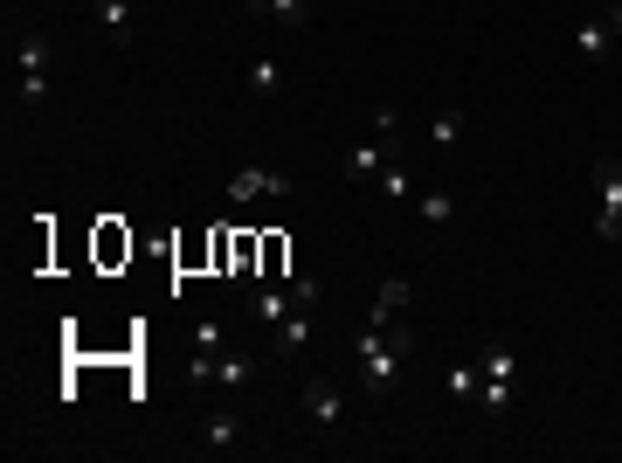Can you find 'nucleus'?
Segmentation results:
<instances>
[{"label":"nucleus","instance_id":"obj_6","mask_svg":"<svg viewBox=\"0 0 622 463\" xmlns=\"http://www.w3.org/2000/svg\"><path fill=\"white\" fill-rule=\"evenodd\" d=\"M387 166H395V139H360L353 152H346V180H380Z\"/></svg>","mask_w":622,"mask_h":463},{"label":"nucleus","instance_id":"obj_8","mask_svg":"<svg viewBox=\"0 0 622 463\" xmlns=\"http://www.w3.org/2000/svg\"><path fill=\"white\" fill-rule=\"evenodd\" d=\"M283 194H291V180H283V173H236V180H228V201H283Z\"/></svg>","mask_w":622,"mask_h":463},{"label":"nucleus","instance_id":"obj_17","mask_svg":"<svg viewBox=\"0 0 622 463\" xmlns=\"http://www.w3.org/2000/svg\"><path fill=\"white\" fill-rule=\"evenodd\" d=\"M249 304H256V319H264V325H270V332H277V325H283V319H291V291H256V298H249Z\"/></svg>","mask_w":622,"mask_h":463},{"label":"nucleus","instance_id":"obj_20","mask_svg":"<svg viewBox=\"0 0 622 463\" xmlns=\"http://www.w3.org/2000/svg\"><path fill=\"white\" fill-rule=\"evenodd\" d=\"M429 139H436V146H457V139H463V111H436Z\"/></svg>","mask_w":622,"mask_h":463},{"label":"nucleus","instance_id":"obj_12","mask_svg":"<svg viewBox=\"0 0 622 463\" xmlns=\"http://www.w3.org/2000/svg\"><path fill=\"white\" fill-rule=\"evenodd\" d=\"M408 298H415V284H408V277H387V284H380V298H374V325H395L401 312H408Z\"/></svg>","mask_w":622,"mask_h":463},{"label":"nucleus","instance_id":"obj_22","mask_svg":"<svg viewBox=\"0 0 622 463\" xmlns=\"http://www.w3.org/2000/svg\"><path fill=\"white\" fill-rule=\"evenodd\" d=\"M380 194H387V201H415V180H408L401 166H387V173H380Z\"/></svg>","mask_w":622,"mask_h":463},{"label":"nucleus","instance_id":"obj_14","mask_svg":"<svg viewBox=\"0 0 622 463\" xmlns=\"http://www.w3.org/2000/svg\"><path fill=\"white\" fill-rule=\"evenodd\" d=\"M270 346H277L283 359H291V353H304V346H311V312H291V319H283V325L270 332Z\"/></svg>","mask_w":622,"mask_h":463},{"label":"nucleus","instance_id":"obj_7","mask_svg":"<svg viewBox=\"0 0 622 463\" xmlns=\"http://www.w3.org/2000/svg\"><path fill=\"white\" fill-rule=\"evenodd\" d=\"M201 450H243V416H236V408H207V416H201Z\"/></svg>","mask_w":622,"mask_h":463},{"label":"nucleus","instance_id":"obj_16","mask_svg":"<svg viewBox=\"0 0 622 463\" xmlns=\"http://www.w3.org/2000/svg\"><path fill=\"white\" fill-rule=\"evenodd\" d=\"M443 388H450L457 401H478V395H484V374H478V359H457V367L443 374Z\"/></svg>","mask_w":622,"mask_h":463},{"label":"nucleus","instance_id":"obj_13","mask_svg":"<svg viewBox=\"0 0 622 463\" xmlns=\"http://www.w3.org/2000/svg\"><path fill=\"white\" fill-rule=\"evenodd\" d=\"M277 90H283V63L277 56H249V97H256V105H270Z\"/></svg>","mask_w":622,"mask_h":463},{"label":"nucleus","instance_id":"obj_5","mask_svg":"<svg viewBox=\"0 0 622 463\" xmlns=\"http://www.w3.org/2000/svg\"><path fill=\"white\" fill-rule=\"evenodd\" d=\"M14 76H21V105L42 111L49 105V35L42 29H29L14 42Z\"/></svg>","mask_w":622,"mask_h":463},{"label":"nucleus","instance_id":"obj_18","mask_svg":"<svg viewBox=\"0 0 622 463\" xmlns=\"http://www.w3.org/2000/svg\"><path fill=\"white\" fill-rule=\"evenodd\" d=\"M415 215H422V222H450V215H457V201H450L443 187H429V194H415Z\"/></svg>","mask_w":622,"mask_h":463},{"label":"nucleus","instance_id":"obj_1","mask_svg":"<svg viewBox=\"0 0 622 463\" xmlns=\"http://www.w3.org/2000/svg\"><path fill=\"white\" fill-rule=\"evenodd\" d=\"M415 353V332L408 325H374L367 319V332L353 340V367H360V388H367L374 401L395 388V374H401V359Z\"/></svg>","mask_w":622,"mask_h":463},{"label":"nucleus","instance_id":"obj_3","mask_svg":"<svg viewBox=\"0 0 622 463\" xmlns=\"http://www.w3.org/2000/svg\"><path fill=\"white\" fill-rule=\"evenodd\" d=\"M594 243H622V160H594Z\"/></svg>","mask_w":622,"mask_h":463},{"label":"nucleus","instance_id":"obj_2","mask_svg":"<svg viewBox=\"0 0 622 463\" xmlns=\"http://www.w3.org/2000/svg\"><path fill=\"white\" fill-rule=\"evenodd\" d=\"M478 374H484L478 408H484L491 422L512 416V395H518V359H512V346H484V353H478Z\"/></svg>","mask_w":622,"mask_h":463},{"label":"nucleus","instance_id":"obj_15","mask_svg":"<svg viewBox=\"0 0 622 463\" xmlns=\"http://www.w3.org/2000/svg\"><path fill=\"white\" fill-rule=\"evenodd\" d=\"M215 380H222V388H249V380H256V359L249 353H215Z\"/></svg>","mask_w":622,"mask_h":463},{"label":"nucleus","instance_id":"obj_21","mask_svg":"<svg viewBox=\"0 0 622 463\" xmlns=\"http://www.w3.org/2000/svg\"><path fill=\"white\" fill-rule=\"evenodd\" d=\"M325 291H319V277H291V312H311Z\"/></svg>","mask_w":622,"mask_h":463},{"label":"nucleus","instance_id":"obj_10","mask_svg":"<svg viewBox=\"0 0 622 463\" xmlns=\"http://www.w3.org/2000/svg\"><path fill=\"white\" fill-rule=\"evenodd\" d=\"M249 21H277V29H304L311 21V0H243Z\"/></svg>","mask_w":622,"mask_h":463},{"label":"nucleus","instance_id":"obj_11","mask_svg":"<svg viewBox=\"0 0 622 463\" xmlns=\"http://www.w3.org/2000/svg\"><path fill=\"white\" fill-rule=\"evenodd\" d=\"M90 14H97V29H104V42H132L139 35V21H132V8H125V0H90Z\"/></svg>","mask_w":622,"mask_h":463},{"label":"nucleus","instance_id":"obj_23","mask_svg":"<svg viewBox=\"0 0 622 463\" xmlns=\"http://www.w3.org/2000/svg\"><path fill=\"white\" fill-rule=\"evenodd\" d=\"M222 340H228V325H215V319L194 325V346H201V353H222Z\"/></svg>","mask_w":622,"mask_h":463},{"label":"nucleus","instance_id":"obj_4","mask_svg":"<svg viewBox=\"0 0 622 463\" xmlns=\"http://www.w3.org/2000/svg\"><path fill=\"white\" fill-rule=\"evenodd\" d=\"M298 401H304V422H311V429H319V435H325V443H340V435H346V388H340V380H325V374H311Z\"/></svg>","mask_w":622,"mask_h":463},{"label":"nucleus","instance_id":"obj_24","mask_svg":"<svg viewBox=\"0 0 622 463\" xmlns=\"http://www.w3.org/2000/svg\"><path fill=\"white\" fill-rule=\"evenodd\" d=\"M609 35H615V49H622V0L609 8Z\"/></svg>","mask_w":622,"mask_h":463},{"label":"nucleus","instance_id":"obj_9","mask_svg":"<svg viewBox=\"0 0 622 463\" xmlns=\"http://www.w3.org/2000/svg\"><path fill=\"white\" fill-rule=\"evenodd\" d=\"M575 56L581 63H609L615 56V35H609V14H588L581 29H575Z\"/></svg>","mask_w":622,"mask_h":463},{"label":"nucleus","instance_id":"obj_19","mask_svg":"<svg viewBox=\"0 0 622 463\" xmlns=\"http://www.w3.org/2000/svg\"><path fill=\"white\" fill-rule=\"evenodd\" d=\"M367 132H374V139H395V146H401V111H395V105H374Z\"/></svg>","mask_w":622,"mask_h":463}]
</instances>
